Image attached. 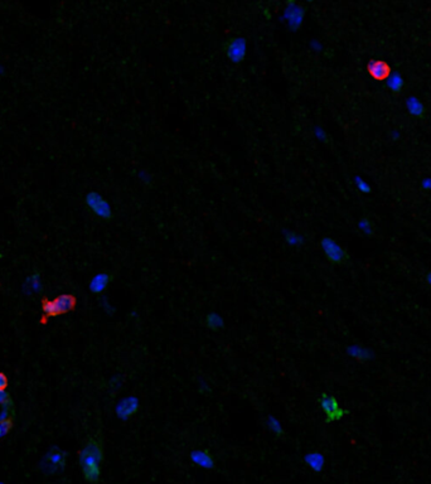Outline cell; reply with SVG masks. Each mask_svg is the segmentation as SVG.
I'll return each instance as SVG.
<instances>
[{
	"instance_id": "obj_12",
	"label": "cell",
	"mask_w": 431,
	"mask_h": 484,
	"mask_svg": "<svg viewBox=\"0 0 431 484\" xmlns=\"http://www.w3.org/2000/svg\"><path fill=\"white\" fill-rule=\"evenodd\" d=\"M347 353H348V356H351L352 358L357 359V361H362V362L369 361V359L373 357V354H372V352L369 351V349L358 346V344L349 346L348 348H347Z\"/></svg>"
},
{
	"instance_id": "obj_23",
	"label": "cell",
	"mask_w": 431,
	"mask_h": 484,
	"mask_svg": "<svg viewBox=\"0 0 431 484\" xmlns=\"http://www.w3.org/2000/svg\"><path fill=\"white\" fill-rule=\"evenodd\" d=\"M309 47H310V49L315 53H320L321 50L324 49L323 44H321L320 40L318 39H311L310 43H309Z\"/></svg>"
},
{
	"instance_id": "obj_10",
	"label": "cell",
	"mask_w": 431,
	"mask_h": 484,
	"mask_svg": "<svg viewBox=\"0 0 431 484\" xmlns=\"http://www.w3.org/2000/svg\"><path fill=\"white\" fill-rule=\"evenodd\" d=\"M111 281V276L107 273H98L91 279L90 290L93 294H100L105 290Z\"/></svg>"
},
{
	"instance_id": "obj_11",
	"label": "cell",
	"mask_w": 431,
	"mask_h": 484,
	"mask_svg": "<svg viewBox=\"0 0 431 484\" xmlns=\"http://www.w3.org/2000/svg\"><path fill=\"white\" fill-rule=\"evenodd\" d=\"M405 105H406V109L410 115L414 116V118H422V116L425 115L424 103H422L421 100H420L419 97H416V96H409V97L406 98Z\"/></svg>"
},
{
	"instance_id": "obj_30",
	"label": "cell",
	"mask_w": 431,
	"mask_h": 484,
	"mask_svg": "<svg viewBox=\"0 0 431 484\" xmlns=\"http://www.w3.org/2000/svg\"><path fill=\"white\" fill-rule=\"evenodd\" d=\"M0 484H4V483H0Z\"/></svg>"
},
{
	"instance_id": "obj_6",
	"label": "cell",
	"mask_w": 431,
	"mask_h": 484,
	"mask_svg": "<svg viewBox=\"0 0 431 484\" xmlns=\"http://www.w3.org/2000/svg\"><path fill=\"white\" fill-rule=\"evenodd\" d=\"M88 208L97 217L102 220H110L113 217V208L110 203L97 192H90L85 198Z\"/></svg>"
},
{
	"instance_id": "obj_20",
	"label": "cell",
	"mask_w": 431,
	"mask_h": 484,
	"mask_svg": "<svg viewBox=\"0 0 431 484\" xmlns=\"http://www.w3.org/2000/svg\"><path fill=\"white\" fill-rule=\"evenodd\" d=\"M354 184H356V188L358 189L361 193H363V194L371 193V191H372L371 184H369L368 182H367L366 179L363 178V177H361V176L354 177Z\"/></svg>"
},
{
	"instance_id": "obj_29",
	"label": "cell",
	"mask_w": 431,
	"mask_h": 484,
	"mask_svg": "<svg viewBox=\"0 0 431 484\" xmlns=\"http://www.w3.org/2000/svg\"><path fill=\"white\" fill-rule=\"evenodd\" d=\"M391 136H392V138H394V139H399V138H400V133H399V131H397V130H395L394 134H392Z\"/></svg>"
},
{
	"instance_id": "obj_27",
	"label": "cell",
	"mask_w": 431,
	"mask_h": 484,
	"mask_svg": "<svg viewBox=\"0 0 431 484\" xmlns=\"http://www.w3.org/2000/svg\"><path fill=\"white\" fill-rule=\"evenodd\" d=\"M5 387H7V377L0 373V390H5Z\"/></svg>"
},
{
	"instance_id": "obj_9",
	"label": "cell",
	"mask_w": 431,
	"mask_h": 484,
	"mask_svg": "<svg viewBox=\"0 0 431 484\" xmlns=\"http://www.w3.org/2000/svg\"><path fill=\"white\" fill-rule=\"evenodd\" d=\"M76 300L71 295H61L53 301L48 303V313L49 314H63L72 310Z\"/></svg>"
},
{
	"instance_id": "obj_28",
	"label": "cell",
	"mask_w": 431,
	"mask_h": 484,
	"mask_svg": "<svg viewBox=\"0 0 431 484\" xmlns=\"http://www.w3.org/2000/svg\"><path fill=\"white\" fill-rule=\"evenodd\" d=\"M426 283L431 286V271H429V273L426 274Z\"/></svg>"
},
{
	"instance_id": "obj_16",
	"label": "cell",
	"mask_w": 431,
	"mask_h": 484,
	"mask_svg": "<svg viewBox=\"0 0 431 484\" xmlns=\"http://www.w3.org/2000/svg\"><path fill=\"white\" fill-rule=\"evenodd\" d=\"M389 81H387V87L395 93H399L404 87V77L400 75L399 72H394L389 76Z\"/></svg>"
},
{
	"instance_id": "obj_26",
	"label": "cell",
	"mask_w": 431,
	"mask_h": 484,
	"mask_svg": "<svg viewBox=\"0 0 431 484\" xmlns=\"http://www.w3.org/2000/svg\"><path fill=\"white\" fill-rule=\"evenodd\" d=\"M421 188L425 189V191L431 192V178L427 177V178H424L421 181Z\"/></svg>"
},
{
	"instance_id": "obj_19",
	"label": "cell",
	"mask_w": 431,
	"mask_h": 484,
	"mask_svg": "<svg viewBox=\"0 0 431 484\" xmlns=\"http://www.w3.org/2000/svg\"><path fill=\"white\" fill-rule=\"evenodd\" d=\"M267 427H268V430L273 433V434L278 435V437H280V435L284 434L283 424H281L280 420L276 419L275 416H268L267 417Z\"/></svg>"
},
{
	"instance_id": "obj_5",
	"label": "cell",
	"mask_w": 431,
	"mask_h": 484,
	"mask_svg": "<svg viewBox=\"0 0 431 484\" xmlns=\"http://www.w3.org/2000/svg\"><path fill=\"white\" fill-rule=\"evenodd\" d=\"M320 247L326 257L332 263H344L348 260V252L332 237H324L320 241Z\"/></svg>"
},
{
	"instance_id": "obj_2",
	"label": "cell",
	"mask_w": 431,
	"mask_h": 484,
	"mask_svg": "<svg viewBox=\"0 0 431 484\" xmlns=\"http://www.w3.org/2000/svg\"><path fill=\"white\" fill-rule=\"evenodd\" d=\"M319 405H320L321 411L326 415L327 422H336L343 419L348 411L343 407H341L338 400L334 396L328 394H323L319 399Z\"/></svg>"
},
{
	"instance_id": "obj_18",
	"label": "cell",
	"mask_w": 431,
	"mask_h": 484,
	"mask_svg": "<svg viewBox=\"0 0 431 484\" xmlns=\"http://www.w3.org/2000/svg\"><path fill=\"white\" fill-rule=\"evenodd\" d=\"M305 462L314 470H320L324 465V458L319 453H310L305 457Z\"/></svg>"
},
{
	"instance_id": "obj_13",
	"label": "cell",
	"mask_w": 431,
	"mask_h": 484,
	"mask_svg": "<svg viewBox=\"0 0 431 484\" xmlns=\"http://www.w3.org/2000/svg\"><path fill=\"white\" fill-rule=\"evenodd\" d=\"M192 460L203 468L213 467V458L208 452H204V450H197V452L192 453Z\"/></svg>"
},
{
	"instance_id": "obj_4",
	"label": "cell",
	"mask_w": 431,
	"mask_h": 484,
	"mask_svg": "<svg viewBox=\"0 0 431 484\" xmlns=\"http://www.w3.org/2000/svg\"><path fill=\"white\" fill-rule=\"evenodd\" d=\"M305 18V8L295 2H288L283 12V20L291 32H296L301 28Z\"/></svg>"
},
{
	"instance_id": "obj_24",
	"label": "cell",
	"mask_w": 431,
	"mask_h": 484,
	"mask_svg": "<svg viewBox=\"0 0 431 484\" xmlns=\"http://www.w3.org/2000/svg\"><path fill=\"white\" fill-rule=\"evenodd\" d=\"M139 178H140V181L144 182V183H150L151 182L150 174L145 171H141L140 173H139Z\"/></svg>"
},
{
	"instance_id": "obj_8",
	"label": "cell",
	"mask_w": 431,
	"mask_h": 484,
	"mask_svg": "<svg viewBox=\"0 0 431 484\" xmlns=\"http://www.w3.org/2000/svg\"><path fill=\"white\" fill-rule=\"evenodd\" d=\"M139 406H140V402H139L138 397L136 396L125 397V399L119 401V404L116 405L115 407L116 416H118L120 420H129L130 417H133L134 415L138 412Z\"/></svg>"
},
{
	"instance_id": "obj_14",
	"label": "cell",
	"mask_w": 431,
	"mask_h": 484,
	"mask_svg": "<svg viewBox=\"0 0 431 484\" xmlns=\"http://www.w3.org/2000/svg\"><path fill=\"white\" fill-rule=\"evenodd\" d=\"M42 289V283H40V276L38 273L32 274L27 278L24 283V290L27 294H35Z\"/></svg>"
},
{
	"instance_id": "obj_1",
	"label": "cell",
	"mask_w": 431,
	"mask_h": 484,
	"mask_svg": "<svg viewBox=\"0 0 431 484\" xmlns=\"http://www.w3.org/2000/svg\"><path fill=\"white\" fill-rule=\"evenodd\" d=\"M101 462H102V447L96 439L88 440L80 453V464L82 468L83 477L91 483H96L101 474Z\"/></svg>"
},
{
	"instance_id": "obj_15",
	"label": "cell",
	"mask_w": 431,
	"mask_h": 484,
	"mask_svg": "<svg viewBox=\"0 0 431 484\" xmlns=\"http://www.w3.org/2000/svg\"><path fill=\"white\" fill-rule=\"evenodd\" d=\"M204 321H206V326L208 327L211 331H221V329L225 327V320H223V318L218 313L207 314Z\"/></svg>"
},
{
	"instance_id": "obj_3",
	"label": "cell",
	"mask_w": 431,
	"mask_h": 484,
	"mask_svg": "<svg viewBox=\"0 0 431 484\" xmlns=\"http://www.w3.org/2000/svg\"><path fill=\"white\" fill-rule=\"evenodd\" d=\"M66 465V453L60 448H52L45 454L40 463V469L45 474L53 475L58 472H62Z\"/></svg>"
},
{
	"instance_id": "obj_21",
	"label": "cell",
	"mask_w": 431,
	"mask_h": 484,
	"mask_svg": "<svg viewBox=\"0 0 431 484\" xmlns=\"http://www.w3.org/2000/svg\"><path fill=\"white\" fill-rule=\"evenodd\" d=\"M358 229L361 230L362 234L366 235V236H372V235H373V225H372V222L369 221L368 219H366V217L358 221Z\"/></svg>"
},
{
	"instance_id": "obj_25",
	"label": "cell",
	"mask_w": 431,
	"mask_h": 484,
	"mask_svg": "<svg viewBox=\"0 0 431 484\" xmlns=\"http://www.w3.org/2000/svg\"><path fill=\"white\" fill-rule=\"evenodd\" d=\"M9 401H10L9 394H8L5 390H0V405H4Z\"/></svg>"
},
{
	"instance_id": "obj_22",
	"label": "cell",
	"mask_w": 431,
	"mask_h": 484,
	"mask_svg": "<svg viewBox=\"0 0 431 484\" xmlns=\"http://www.w3.org/2000/svg\"><path fill=\"white\" fill-rule=\"evenodd\" d=\"M314 136H315L316 140H319L320 143H327L329 139L328 134H327V131L324 130L321 126H316V128H314Z\"/></svg>"
},
{
	"instance_id": "obj_7",
	"label": "cell",
	"mask_w": 431,
	"mask_h": 484,
	"mask_svg": "<svg viewBox=\"0 0 431 484\" xmlns=\"http://www.w3.org/2000/svg\"><path fill=\"white\" fill-rule=\"evenodd\" d=\"M226 55L232 63H241L247 55V42L245 38H232L226 45Z\"/></svg>"
},
{
	"instance_id": "obj_17",
	"label": "cell",
	"mask_w": 431,
	"mask_h": 484,
	"mask_svg": "<svg viewBox=\"0 0 431 484\" xmlns=\"http://www.w3.org/2000/svg\"><path fill=\"white\" fill-rule=\"evenodd\" d=\"M284 239L285 242L291 247H299L304 243V237L300 234L294 231H284Z\"/></svg>"
}]
</instances>
